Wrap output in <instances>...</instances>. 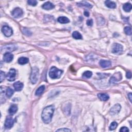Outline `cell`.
<instances>
[{
  "label": "cell",
  "instance_id": "cell-27",
  "mask_svg": "<svg viewBox=\"0 0 132 132\" xmlns=\"http://www.w3.org/2000/svg\"><path fill=\"white\" fill-rule=\"evenodd\" d=\"M124 31L125 33L128 35H131L132 34V29L129 26H126L124 29Z\"/></svg>",
  "mask_w": 132,
  "mask_h": 132
},
{
  "label": "cell",
  "instance_id": "cell-16",
  "mask_svg": "<svg viewBox=\"0 0 132 132\" xmlns=\"http://www.w3.org/2000/svg\"><path fill=\"white\" fill-rule=\"evenodd\" d=\"M17 110H18V106L17 105L12 104L10 106L8 112L10 115H13L16 114V112H17Z\"/></svg>",
  "mask_w": 132,
  "mask_h": 132
},
{
  "label": "cell",
  "instance_id": "cell-7",
  "mask_svg": "<svg viewBox=\"0 0 132 132\" xmlns=\"http://www.w3.org/2000/svg\"><path fill=\"white\" fill-rule=\"evenodd\" d=\"M2 31L5 36L7 37L11 36L13 34V31L12 28L8 26H4L2 28Z\"/></svg>",
  "mask_w": 132,
  "mask_h": 132
},
{
  "label": "cell",
  "instance_id": "cell-2",
  "mask_svg": "<svg viewBox=\"0 0 132 132\" xmlns=\"http://www.w3.org/2000/svg\"><path fill=\"white\" fill-rule=\"evenodd\" d=\"M63 72V71L58 69L56 67H52L50 70L49 76L52 79H60Z\"/></svg>",
  "mask_w": 132,
  "mask_h": 132
},
{
  "label": "cell",
  "instance_id": "cell-37",
  "mask_svg": "<svg viewBox=\"0 0 132 132\" xmlns=\"http://www.w3.org/2000/svg\"><path fill=\"white\" fill-rule=\"evenodd\" d=\"M84 15L86 16V17H89V12H84Z\"/></svg>",
  "mask_w": 132,
  "mask_h": 132
},
{
  "label": "cell",
  "instance_id": "cell-4",
  "mask_svg": "<svg viewBox=\"0 0 132 132\" xmlns=\"http://www.w3.org/2000/svg\"><path fill=\"white\" fill-rule=\"evenodd\" d=\"M123 51V47L122 45L119 44H114L112 45V53L118 54H121Z\"/></svg>",
  "mask_w": 132,
  "mask_h": 132
},
{
  "label": "cell",
  "instance_id": "cell-26",
  "mask_svg": "<svg viewBox=\"0 0 132 132\" xmlns=\"http://www.w3.org/2000/svg\"><path fill=\"white\" fill-rule=\"evenodd\" d=\"M83 76L86 77V78H90L92 75V72L89 71H85L84 73H83Z\"/></svg>",
  "mask_w": 132,
  "mask_h": 132
},
{
  "label": "cell",
  "instance_id": "cell-19",
  "mask_svg": "<svg viewBox=\"0 0 132 132\" xmlns=\"http://www.w3.org/2000/svg\"><path fill=\"white\" fill-rule=\"evenodd\" d=\"M58 22L62 24H66L70 22V20L68 18L66 17H60L57 19Z\"/></svg>",
  "mask_w": 132,
  "mask_h": 132
},
{
  "label": "cell",
  "instance_id": "cell-29",
  "mask_svg": "<svg viewBox=\"0 0 132 132\" xmlns=\"http://www.w3.org/2000/svg\"><path fill=\"white\" fill-rule=\"evenodd\" d=\"M117 126H118L117 123L116 122H113L111 123V124H110V125L109 126V130L111 131L114 130L117 128Z\"/></svg>",
  "mask_w": 132,
  "mask_h": 132
},
{
  "label": "cell",
  "instance_id": "cell-3",
  "mask_svg": "<svg viewBox=\"0 0 132 132\" xmlns=\"http://www.w3.org/2000/svg\"><path fill=\"white\" fill-rule=\"evenodd\" d=\"M39 69L36 67H33L32 69V72L30 76V80L32 84H35L37 82L39 79Z\"/></svg>",
  "mask_w": 132,
  "mask_h": 132
},
{
  "label": "cell",
  "instance_id": "cell-13",
  "mask_svg": "<svg viewBox=\"0 0 132 132\" xmlns=\"http://www.w3.org/2000/svg\"><path fill=\"white\" fill-rule=\"evenodd\" d=\"M100 65L101 66V67L103 68H108L111 66L112 63L109 60H101L100 61Z\"/></svg>",
  "mask_w": 132,
  "mask_h": 132
},
{
  "label": "cell",
  "instance_id": "cell-17",
  "mask_svg": "<svg viewBox=\"0 0 132 132\" xmlns=\"http://www.w3.org/2000/svg\"><path fill=\"white\" fill-rule=\"evenodd\" d=\"M105 4L106 6L109 8H112L114 9L116 7V4L115 3V2L110 1H106L105 2Z\"/></svg>",
  "mask_w": 132,
  "mask_h": 132
},
{
  "label": "cell",
  "instance_id": "cell-32",
  "mask_svg": "<svg viewBox=\"0 0 132 132\" xmlns=\"http://www.w3.org/2000/svg\"><path fill=\"white\" fill-rule=\"evenodd\" d=\"M71 131L70 130H69L68 128H60V129H58L56 132H71Z\"/></svg>",
  "mask_w": 132,
  "mask_h": 132
},
{
  "label": "cell",
  "instance_id": "cell-28",
  "mask_svg": "<svg viewBox=\"0 0 132 132\" xmlns=\"http://www.w3.org/2000/svg\"><path fill=\"white\" fill-rule=\"evenodd\" d=\"M22 32L24 35H25L28 36H31L32 35L31 32L29 31L28 29L26 28H23L22 29Z\"/></svg>",
  "mask_w": 132,
  "mask_h": 132
},
{
  "label": "cell",
  "instance_id": "cell-10",
  "mask_svg": "<svg viewBox=\"0 0 132 132\" xmlns=\"http://www.w3.org/2000/svg\"><path fill=\"white\" fill-rule=\"evenodd\" d=\"M121 108V106L119 104H117L113 106L110 110V114L112 115H116L119 112Z\"/></svg>",
  "mask_w": 132,
  "mask_h": 132
},
{
  "label": "cell",
  "instance_id": "cell-11",
  "mask_svg": "<svg viewBox=\"0 0 132 132\" xmlns=\"http://www.w3.org/2000/svg\"><path fill=\"white\" fill-rule=\"evenodd\" d=\"M13 123H14V121H13L12 118L10 117H7L5 122V127L6 129L11 128L13 125Z\"/></svg>",
  "mask_w": 132,
  "mask_h": 132
},
{
  "label": "cell",
  "instance_id": "cell-24",
  "mask_svg": "<svg viewBox=\"0 0 132 132\" xmlns=\"http://www.w3.org/2000/svg\"><path fill=\"white\" fill-rule=\"evenodd\" d=\"M72 36L75 39H82V36L79 32L77 31H75L72 34Z\"/></svg>",
  "mask_w": 132,
  "mask_h": 132
},
{
  "label": "cell",
  "instance_id": "cell-34",
  "mask_svg": "<svg viewBox=\"0 0 132 132\" xmlns=\"http://www.w3.org/2000/svg\"><path fill=\"white\" fill-rule=\"evenodd\" d=\"M87 25L88 26H92L93 25V20L92 19H90V20H88L87 21Z\"/></svg>",
  "mask_w": 132,
  "mask_h": 132
},
{
  "label": "cell",
  "instance_id": "cell-35",
  "mask_svg": "<svg viewBox=\"0 0 132 132\" xmlns=\"http://www.w3.org/2000/svg\"><path fill=\"white\" fill-rule=\"evenodd\" d=\"M126 77L128 78V79H131L132 77V73L130 71H128L127 73H126Z\"/></svg>",
  "mask_w": 132,
  "mask_h": 132
},
{
  "label": "cell",
  "instance_id": "cell-1",
  "mask_svg": "<svg viewBox=\"0 0 132 132\" xmlns=\"http://www.w3.org/2000/svg\"><path fill=\"white\" fill-rule=\"evenodd\" d=\"M54 110V107L53 105L48 106L44 109L42 112L41 117L44 123L48 124L51 122Z\"/></svg>",
  "mask_w": 132,
  "mask_h": 132
},
{
  "label": "cell",
  "instance_id": "cell-18",
  "mask_svg": "<svg viewBox=\"0 0 132 132\" xmlns=\"http://www.w3.org/2000/svg\"><path fill=\"white\" fill-rule=\"evenodd\" d=\"M98 96L101 101H106L109 98L108 95L105 93H99L98 95Z\"/></svg>",
  "mask_w": 132,
  "mask_h": 132
},
{
  "label": "cell",
  "instance_id": "cell-15",
  "mask_svg": "<svg viewBox=\"0 0 132 132\" xmlns=\"http://www.w3.org/2000/svg\"><path fill=\"white\" fill-rule=\"evenodd\" d=\"M13 87H14L16 91H20L22 90L23 88V84L20 82H17L13 84Z\"/></svg>",
  "mask_w": 132,
  "mask_h": 132
},
{
  "label": "cell",
  "instance_id": "cell-12",
  "mask_svg": "<svg viewBox=\"0 0 132 132\" xmlns=\"http://www.w3.org/2000/svg\"><path fill=\"white\" fill-rule=\"evenodd\" d=\"M13 55L9 52L5 53L3 56V60L6 63H10L13 60Z\"/></svg>",
  "mask_w": 132,
  "mask_h": 132
},
{
  "label": "cell",
  "instance_id": "cell-33",
  "mask_svg": "<svg viewBox=\"0 0 132 132\" xmlns=\"http://www.w3.org/2000/svg\"><path fill=\"white\" fill-rule=\"evenodd\" d=\"M129 131L128 128L126 127H122L120 130V132H128Z\"/></svg>",
  "mask_w": 132,
  "mask_h": 132
},
{
  "label": "cell",
  "instance_id": "cell-6",
  "mask_svg": "<svg viewBox=\"0 0 132 132\" xmlns=\"http://www.w3.org/2000/svg\"><path fill=\"white\" fill-rule=\"evenodd\" d=\"M16 74H17V73H16V71L15 69H10L9 72L6 76L7 80L10 82L14 81L16 80Z\"/></svg>",
  "mask_w": 132,
  "mask_h": 132
},
{
  "label": "cell",
  "instance_id": "cell-22",
  "mask_svg": "<svg viewBox=\"0 0 132 132\" xmlns=\"http://www.w3.org/2000/svg\"><path fill=\"white\" fill-rule=\"evenodd\" d=\"M123 8L125 12H130L132 8V5L130 3H126L124 4L123 6Z\"/></svg>",
  "mask_w": 132,
  "mask_h": 132
},
{
  "label": "cell",
  "instance_id": "cell-20",
  "mask_svg": "<svg viewBox=\"0 0 132 132\" xmlns=\"http://www.w3.org/2000/svg\"><path fill=\"white\" fill-rule=\"evenodd\" d=\"M28 61H29L28 58H26V57H20L19 58L18 62L20 64L23 65V64H26L27 63H28Z\"/></svg>",
  "mask_w": 132,
  "mask_h": 132
},
{
  "label": "cell",
  "instance_id": "cell-23",
  "mask_svg": "<svg viewBox=\"0 0 132 132\" xmlns=\"http://www.w3.org/2000/svg\"><path fill=\"white\" fill-rule=\"evenodd\" d=\"M78 5L81 6H85L86 7L89 8H90L92 7V5H91L90 4H89V3L86 1H82L79 3H78Z\"/></svg>",
  "mask_w": 132,
  "mask_h": 132
},
{
  "label": "cell",
  "instance_id": "cell-21",
  "mask_svg": "<svg viewBox=\"0 0 132 132\" xmlns=\"http://www.w3.org/2000/svg\"><path fill=\"white\" fill-rule=\"evenodd\" d=\"M44 89H45L44 86L43 85V86H40V87L37 89L36 91V93H35L36 95L38 96H40L43 92H44Z\"/></svg>",
  "mask_w": 132,
  "mask_h": 132
},
{
  "label": "cell",
  "instance_id": "cell-9",
  "mask_svg": "<svg viewBox=\"0 0 132 132\" xmlns=\"http://www.w3.org/2000/svg\"><path fill=\"white\" fill-rule=\"evenodd\" d=\"M17 47L13 44H8L5 45L3 47L1 48V51H8V52H12V51H15L17 50Z\"/></svg>",
  "mask_w": 132,
  "mask_h": 132
},
{
  "label": "cell",
  "instance_id": "cell-14",
  "mask_svg": "<svg viewBox=\"0 0 132 132\" xmlns=\"http://www.w3.org/2000/svg\"><path fill=\"white\" fill-rule=\"evenodd\" d=\"M43 9L45 10H51L53 9L55 7L54 5L52 3L50 2H47L44 4V5L42 6Z\"/></svg>",
  "mask_w": 132,
  "mask_h": 132
},
{
  "label": "cell",
  "instance_id": "cell-30",
  "mask_svg": "<svg viewBox=\"0 0 132 132\" xmlns=\"http://www.w3.org/2000/svg\"><path fill=\"white\" fill-rule=\"evenodd\" d=\"M28 4L29 5H31V6H35L37 4V2L35 0H29V1H28Z\"/></svg>",
  "mask_w": 132,
  "mask_h": 132
},
{
  "label": "cell",
  "instance_id": "cell-5",
  "mask_svg": "<svg viewBox=\"0 0 132 132\" xmlns=\"http://www.w3.org/2000/svg\"><path fill=\"white\" fill-rule=\"evenodd\" d=\"M122 78V74L120 72H117L112 75L111 79L109 80L110 84H115L118 82L120 81Z\"/></svg>",
  "mask_w": 132,
  "mask_h": 132
},
{
  "label": "cell",
  "instance_id": "cell-31",
  "mask_svg": "<svg viewBox=\"0 0 132 132\" xmlns=\"http://www.w3.org/2000/svg\"><path fill=\"white\" fill-rule=\"evenodd\" d=\"M5 73L3 71H1V74H0V82L2 83L3 80L5 79Z\"/></svg>",
  "mask_w": 132,
  "mask_h": 132
},
{
  "label": "cell",
  "instance_id": "cell-25",
  "mask_svg": "<svg viewBox=\"0 0 132 132\" xmlns=\"http://www.w3.org/2000/svg\"><path fill=\"white\" fill-rule=\"evenodd\" d=\"M13 92H14V91H13L12 89L10 87L7 88L6 89V96L8 97V98H10V97L12 96Z\"/></svg>",
  "mask_w": 132,
  "mask_h": 132
},
{
  "label": "cell",
  "instance_id": "cell-8",
  "mask_svg": "<svg viewBox=\"0 0 132 132\" xmlns=\"http://www.w3.org/2000/svg\"><path fill=\"white\" fill-rule=\"evenodd\" d=\"M23 10L20 8H16L13 10L12 15L15 18H19L22 17L23 15Z\"/></svg>",
  "mask_w": 132,
  "mask_h": 132
},
{
  "label": "cell",
  "instance_id": "cell-36",
  "mask_svg": "<svg viewBox=\"0 0 132 132\" xmlns=\"http://www.w3.org/2000/svg\"><path fill=\"white\" fill-rule=\"evenodd\" d=\"M128 98L129 100H130L131 102H132V93H130L128 94Z\"/></svg>",
  "mask_w": 132,
  "mask_h": 132
}]
</instances>
